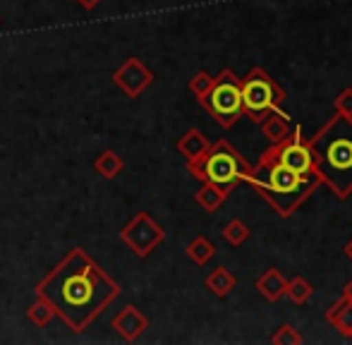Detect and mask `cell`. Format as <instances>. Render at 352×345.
Wrapping results in <instances>:
<instances>
[{"label":"cell","instance_id":"1","mask_svg":"<svg viewBox=\"0 0 352 345\" xmlns=\"http://www.w3.org/2000/svg\"><path fill=\"white\" fill-rule=\"evenodd\" d=\"M51 304L72 333H84L118 298L120 285L91 259L84 247H72L34 288Z\"/></svg>","mask_w":352,"mask_h":345},{"label":"cell","instance_id":"2","mask_svg":"<svg viewBox=\"0 0 352 345\" xmlns=\"http://www.w3.org/2000/svg\"><path fill=\"white\" fill-rule=\"evenodd\" d=\"M247 185L254 187V192L280 216V219H290L307 199L316 192L321 185L316 172H297L287 168L276 159L271 146L259 156L254 166H250L245 180Z\"/></svg>","mask_w":352,"mask_h":345},{"label":"cell","instance_id":"3","mask_svg":"<svg viewBox=\"0 0 352 345\" xmlns=\"http://www.w3.org/2000/svg\"><path fill=\"white\" fill-rule=\"evenodd\" d=\"M319 180L338 199L352 197V118L336 113L314 137H309Z\"/></svg>","mask_w":352,"mask_h":345},{"label":"cell","instance_id":"4","mask_svg":"<svg viewBox=\"0 0 352 345\" xmlns=\"http://www.w3.org/2000/svg\"><path fill=\"white\" fill-rule=\"evenodd\" d=\"M252 164L228 140L213 142L209 149L195 161H187V172L199 182H211L226 192L235 190L237 182L245 180Z\"/></svg>","mask_w":352,"mask_h":345},{"label":"cell","instance_id":"5","mask_svg":"<svg viewBox=\"0 0 352 345\" xmlns=\"http://www.w3.org/2000/svg\"><path fill=\"white\" fill-rule=\"evenodd\" d=\"M240 85H242V113L254 125H259L269 113L280 111V103L285 101V89L264 67H252L240 80Z\"/></svg>","mask_w":352,"mask_h":345},{"label":"cell","instance_id":"6","mask_svg":"<svg viewBox=\"0 0 352 345\" xmlns=\"http://www.w3.org/2000/svg\"><path fill=\"white\" fill-rule=\"evenodd\" d=\"M209 111V115L223 130H230L245 113H242V85L240 77L232 70H221L213 77V85L204 98L199 101Z\"/></svg>","mask_w":352,"mask_h":345},{"label":"cell","instance_id":"7","mask_svg":"<svg viewBox=\"0 0 352 345\" xmlns=\"http://www.w3.org/2000/svg\"><path fill=\"white\" fill-rule=\"evenodd\" d=\"M120 240L130 247V252L140 259H146L158 245L166 240V230L163 225L153 219L146 211H137L120 230Z\"/></svg>","mask_w":352,"mask_h":345},{"label":"cell","instance_id":"8","mask_svg":"<svg viewBox=\"0 0 352 345\" xmlns=\"http://www.w3.org/2000/svg\"><path fill=\"white\" fill-rule=\"evenodd\" d=\"M271 151L276 154V159L280 164H285L287 168L297 172H316L314 168V156H311L309 142L302 135V125L292 127L283 140L271 144Z\"/></svg>","mask_w":352,"mask_h":345},{"label":"cell","instance_id":"9","mask_svg":"<svg viewBox=\"0 0 352 345\" xmlns=\"http://www.w3.org/2000/svg\"><path fill=\"white\" fill-rule=\"evenodd\" d=\"M153 72L140 60V58H127L116 72H113V85L120 89L127 98H140L148 87L153 85Z\"/></svg>","mask_w":352,"mask_h":345},{"label":"cell","instance_id":"10","mask_svg":"<svg viewBox=\"0 0 352 345\" xmlns=\"http://www.w3.org/2000/svg\"><path fill=\"white\" fill-rule=\"evenodd\" d=\"M111 326L120 333L122 341L135 343L137 338H142V333L148 329V319L142 309L135 307V304H125V307L111 319Z\"/></svg>","mask_w":352,"mask_h":345},{"label":"cell","instance_id":"11","mask_svg":"<svg viewBox=\"0 0 352 345\" xmlns=\"http://www.w3.org/2000/svg\"><path fill=\"white\" fill-rule=\"evenodd\" d=\"M326 322L336 329L343 338H352V300L340 298L338 302H333L326 309Z\"/></svg>","mask_w":352,"mask_h":345},{"label":"cell","instance_id":"12","mask_svg":"<svg viewBox=\"0 0 352 345\" xmlns=\"http://www.w3.org/2000/svg\"><path fill=\"white\" fill-rule=\"evenodd\" d=\"M285 276L280 274L278 269H269L254 280L256 293L261 295L269 302H278L280 298H285Z\"/></svg>","mask_w":352,"mask_h":345},{"label":"cell","instance_id":"13","mask_svg":"<svg viewBox=\"0 0 352 345\" xmlns=\"http://www.w3.org/2000/svg\"><path fill=\"white\" fill-rule=\"evenodd\" d=\"M209 146H211V142L206 140L204 132L197 130V127H190V130L177 140L175 149H177V154L185 156L187 161H195V159H199Z\"/></svg>","mask_w":352,"mask_h":345},{"label":"cell","instance_id":"14","mask_svg":"<svg viewBox=\"0 0 352 345\" xmlns=\"http://www.w3.org/2000/svg\"><path fill=\"white\" fill-rule=\"evenodd\" d=\"M204 285H206V290H211V293L216 295V298H228V295L235 290L237 278L232 276L230 269H226V266H216V269L206 276Z\"/></svg>","mask_w":352,"mask_h":345},{"label":"cell","instance_id":"15","mask_svg":"<svg viewBox=\"0 0 352 345\" xmlns=\"http://www.w3.org/2000/svg\"><path fill=\"white\" fill-rule=\"evenodd\" d=\"M228 194H230V192L221 190V187L211 185V182H201V187L195 194V201L206 211V214H216V211L226 204Z\"/></svg>","mask_w":352,"mask_h":345},{"label":"cell","instance_id":"16","mask_svg":"<svg viewBox=\"0 0 352 345\" xmlns=\"http://www.w3.org/2000/svg\"><path fill=\"white\" fill-rule=\"evenodd\" d=\"M94 170H96L103 180H116V177L125 170V161H122V156H118V151L106 149L94 161Z\"/></svg>","mask_w":352,"mask_h":345},{"label":"cell","instance_id":"17","mask_svg":"<svg viewBox=\"0 0 352 345\" xmlns=\"http://www.w3.org/2000/svg\"><path fill=\"white\" fill-rule=\"evenodd\" d=\"M261 125V132H264V137H269L271 142H278L283 137L287 135V132L292 130L290 127V115L283 111H274L269 113V115L264 118V120L259 122Z\"/></svg>","mask_w":352,"mask_h":345},{"label":"cell","instance_id":"18","mask_svg":"<svg viewBox=\"0 0 352 345\" xmlns=\"http://www.w3.org/2000/svg\"><path fill=\"white\" fill-rule=\"evenodd\" d=\"M185 252L197 266H206L216 257V245H213L209 238H204V235H197V238H192L190 243H187Z\"/></svg>","mask_w":352,"mask_h":345},{"label":"cell","instance_id":"19","mask_svg":"<svg viewBox=\"0 0 352 345\" xmlns=\"http://www.w3.org/2000/svg\"><path fill=\"white\" fill-rule=\"evenodd\" d=\"M314 295V285L305 278V276H292L285 280V298L295 304H307Z\"/></svg>","mask_w":352,"mask_h":345},{"label":"cell","instance_id":"20","mask_svg":"<svg viewBox=\"0 0 352 345\" xmlns=\"http://www.w3.org/2000/svg\"><path fill=\"white\" fill-rule=\"evenodd\" d=\"M221 238L226 240L230 247H242V245L252 238V228L242 219H232V221H228V223H226Z\"/></svg>","mask_w":352,"mask_h":345},{"label":"cell","instance_id":"21","mask_svg":"<svg viewBox=\"0 0 352 345\" xmlns=\"http://www.w3.org/2000/svg\"><path fill=\"white\" fill-rule=\"evenodd\" d=\"M27 317H29V322H32L34 326L43 329V326H48V324H51L53 319H56V314H53L51 304H48L46 300H43V298H36V302L29 304Z\"/></svg>","mask_w":352,"mask_h":345},{"label":"cell","instance_id":"22","mask_svg":"<svg viewBox=\"0 0 352 345\" xmlns=\"http://www.w3.org/2000/svg\"><path fill=\"white\" fill-rule=\"evenodd\" d=\"M271 343L274 345H300V343H305V338H302V333L297 331L292 324H280V326L276 329L274 336H271Z\"/></svg>","mask_w":352,"mask_h":345},{"label":"cell","instance_id":"23","mask_svg":"<svg viewBox=\"0 0 352 345\" xmlns=\"http://www.w3.org/2000/svg\"><path fill=\"white\" fill-rule=\"evenodd\" d=\"M211 85H213V77L206 70H201V72H197V75L190 80V91L195 93L197 101H201V98H204L206 93H209Z\"/></svg>","mask_w":352,"mask_h":345},{"label":"cell","instance_id":"24","mask_svg":"<svg viewBox=\"0 0 352 345\" xmlns=\"http://www.w3.org/2000/svg\"><path fill=\"white\" fill-rule=\"evenodd\" d=\"M333 106H336V113L345 118H352V87L343 89L338 96L333 98Z\"/></svg>","mask_w":352,"mask_h":345},{"label":"cell","instance_id":"25","mask_svg":"<svg viewBox=\"0 0 352 345\" xmlns=\"http://www.w3.org/2000/svg\"><path fill=\"white\" fill-rule=\"evenodd\" d=\"M74 3H77L79 8H84V10H96L103 0H74Z\"/></svg>","mask_w":352,"mask_h":345},{"label":"cell","instance_id":"26","mask_svg":"<svg viewBox=\"0 0 352 345\" xmlns=\"http://www.w3.org/2000/svg\"><path fill=\"white\" fill-rule=\"evenodd\" d=\"M343 252H345V257H348L350 261H352V238L345 243V247H343Z\"/></svg>","mask_w":352,"mask_h":345},{"label":"cell","instance_id":"27","mask_svg":"<svg viewBox=\"0 0 352 345\" xmlns=\"http://www.w3.org/2000/svg\"><path fill=\"white\" fill-rule=\"evenodd\" d=\"M343 295H345V298H350V300H352V280L343 288Z\"/></svg>","mask_w":352,"mask_h":345},{"label":"cell","instance_id":"28","mask_svg":"<svg viewBox=\"0 0 352 345\" xmlns=\"http://www.w3.org/2000/svg\"><path fill=\"white\" fill-rule=\"evenodd\" d=\"M0 24H3V17H0Z\"/></svg>","mask_w":352,"mask_h":345},{"label":"cell","instance_id":"29","mask_svg":"<svg viewBox=\"0 0 352 345\" xmlns=\"http://www.w3.org/2000/svg\"><path fill=\"white\" fill-rule=\"evenodd\" d=\"M350 341H352V338H350Z\"/></svg>","mask_w":352,"mask_h":345}]
</instances>
